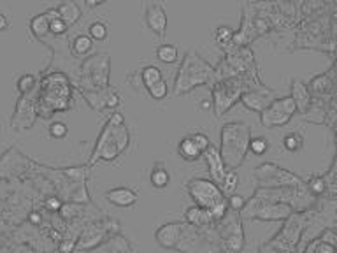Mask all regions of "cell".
Wrapping results in <instances>:
<instances>
[{
  "label": "cell",
  "instance_id": "6da1fadb",
  "mask_svg": "<svg viewBox=\"0 0 337 253\" xmlns=\"http://www.w3.org/2000/svg\"><path fill=\"white\" fill-rule=\"evenodd\" d=\"M248 134H250V128L244 123H230V125L223 128V132H221L223 148H221L220 157L225 166L234 169L243 162L248 141H250Z\"/></svg>",
  "mask_w": 337,
  "mask_h": 253
},
{
  "label": "cell",
  "instance_id": "7a4b0ae2",
  "mask_svg": "<svg viewBox=\"0 0 337 253\" xmlns=\"http://www.w3.org/2000/svg\"><path fill=\"white\" fill-rule=\"evenodd\" d=\"M188 192H190L191 199L197 203L199 208L206 210L211 215V218H221L225 216L227 204L221 195V192L216 188V185L207 179H194L188 185Z\"/></svg>",
  "mask_w": 337,
  "mask_h": 253
},
{
  "label": "cell",
  "instance_id": "3957f363",
  "mask_svg": "<svg viewBox=\"0 0 337 253\" xmlns=\"http://www.w3.org/2000/svg\"><path fill=\"white\" fill-rule=\"evenodd\" d=\"M295 109H297V104L294 102V97H284L281 100H276L262 111V123L265 127L284 125L292 118Z\"/></svg>",
  "mask_w": 337,
  "mask_h": 253
},
{
  "label": "cell",
  "instance_id": "277c9868",
  "mask_svg": "<svg viewBox=\"0 0 337 253\" xmlns=\"http://www.w3.org/2000/svg\"><path fill=\"white\" fill-rule=\"evenodd\" d=\"M146 23L157 35H164L167 28V14L164 7L158 4H151L146 9Z\"/></svg>",
  "mask_w": 337,
  "mask_h": 253
},
{
  "label": "cell",
  "instance_id": "5b68a950",
  "mask_svg": "<svg viewBox=\"0 0 337 253\" xmlns=\"http://www.w3.org/2000/svg\"><path fill=\"white\" fill-rule=\"evenodd\" d=\"M107 200L111 204L118 208H130L137 203V193L132 188H127V186H116V188H111L109 192L106 193Z\"/></svg>",
  "mask_w": 337,
  "mask_h": 253
},
{
  "label": "cell",
  "instance_id": "8992f818",
  "mask_svg": "<svg viewBox=\"0 0 337 253\" xmlns=\"http://www.w3.org/2000/svg\"><path fill=\"white\" fill-rule=\"evenodd\" d=\"M204 153H206L207 164H209V172H211V176H213V179L216 183H221L223 181V178H225V174H227V171H225V164H223V160H221V157L218 155V151L211 144Z\"/></svg>",
  "mask_w": 337,
  "mask_h": 253
},
{
  "label": "cell",
  "instance_id": "52a82bcc",
  "mask_svg": "<svg viewBox=\"0 0 337 253\" xmlns=\"http://www.w3.org/2000/svg\"><path fill=\"white\" fill-rule=\"evenodd\" d=\"M57 13H58V18L64 20L67 27L69 25H74L81 18V9H79V6L74 2V0H67V2L60 4L58 9H57Z\"/></svg>",
  "mask_w": 337,
  "mask_h": 253
},
{
  "label": "cell",
  "instance_id": "ba28073f",
  "mask_svg": "<svg viewBox=\"0 0 337 253\" xmlns=\"http://www.w3.org/2000/svg\"><path fill=\"white\" fill-rule=\"evenodd\" d=\"M177 151H179L181 159L186 160V162H195V160H199V159H201V155H202V149L199 148V146L195 144V142L191 141L188 135L179 142V148H177Z\"/></svg>",
  "mask_w": 337,
  "mask_h": 253
},
{
  "label": "cell",
  "instance_id": "9c48e42d",
  "mask_svg": "<svg viewBox=\"0 0 337 253\" xmlns=\"http://www.w3.org/2000/svg\"><path fill=\"white\" fill-rule=\"evenodd\" d=\"M177 232H179V223H169L165 225L164 229L158 230L157 237H158V243L162 246H172L174 244V237H177Z\"/></svg>",
  "mask_w": 337,
  "mask_h": 253
},
{
  "label": "cell",
  "instance_id": "30bf717a",
  "mask_svg": "<svg viewBox=\"0 0 337 253\" xmlns=\"http://www.w3.org/2000/svg\"><path fill=\"white\" fill-rule=\"evenodd\" d=\"M169 183H170L169 171L162 166V164H158V166L153 169V172H151V185H153L155 188H167Z\"/></svg>",
  "mask_w": 337,
  "mask_h": 253
},
{
  "label": "cell",
  "instance_id": "8fae6325",
  "mask_svg": "<svg viewBox=\"0 0 337 253\" xmlns=\"http://www.w3.org/2000/svg\"><path fill=\"white\" fill-rule=\"evenodd\" d=\"M91 47H93V41L90 39V35L79 34L74 37L72 41V51L77 55V57H83V55L90 53Z\"/></svg>",
  "mask_w": 337,
  "mask_h": 253
},
{
  "label": "cell",
  "instance_id": "7c38bea8",
  "mask_svg": "<svg viewBox=\"0 0 337 253\" xmlns=\"http://www.w3.org/2000/svg\"><path fill=\"white\" fill-rule=\"evenodd\" d=\"M283 146L286 151L295 153V151H301L304 148V139L299 132H288L286 135L283 137Z\"/></svg>",
  "mask_w": 337,
  "mask_h": 253
},
{
  "label": "cell",
  "instance_id": "4fadbf2b",
  "mask_svg": "<svg viewBox=\"0 0 337 253\" xmlns=\"http://www.w3.org/2000/svg\"><path fill=\"white\" fill-rule=\"evenodd\" d=\"M157 58L164 64H174L177 60V47L174 44H162L157 49Z\"/></svg>",
  "mask_w": 337,
  "mask_h": 253
},
{
  "label": "cell",
  "instance_id": "5bb4252c",
  "mask_svg": "<svg viewBox=\"0 0 337 253\" xmlns=\"http://www.w3.org/2000/svg\"><path fill=\"white\" fill-rule=\"evenodd\" d=\"M88 32H90V39L91 41H106L107 35H109V27H107L104 21H93V23L88 27Z\"/></svg>",
  "mask_w": 337,
  "mask_h": 253
},
{
  "label": "cell",
  "instance_id": "9a60e30c",
  "mask_svg": "<svg viewBox=\"0 0 337 253\" xmlns=\"http://www.w3.org/2000/svg\"><path fill=\"white\" fill-rule=\"evenodd\" d=\"M32 32L37 35V37H42L50 32V20H47L46 14H40V16H35L30 23Z\"/></svg>",
  "mask_w": 337,
  "mask_h": 253
},
{
  "label": "cell",
  "instance_id": "2e32d148",
  "mask_svg": "<svg viewBox=\"0 0 337 253\" xmlns=\"http://www.w3.org/2000/svg\"><path fill=\"white\" fill-rule=\"evenodd\" d=\"M140 78H142L144 86L150 88L151 84H155L157 81H160V79H162L160 67H155V65H148V67L142 71V76H140Z\"/></svg>",
  "mask_w": 337,
  "mask_h": 253
},
{
  "label": "cell",
  "instance_id": "e0dca14e",
  "mask_svg": "<svg viewBox=\"0 0 337 253\" xmlns=\"http://www.w3.org/2000/svg\"><path fill=\"white\" fill-rule=\"evenodd\" d=\"M148 91H150V95L155 98V100H162V98L167 97L169 93V84L165 81L164 78L160 79V81H157L155 84H151L150 88H148Z\"/></svg>",
  "mask_w": 337,
  "mask_h": 253
},
{
  "label": "cell",
  "instance_id": "ac0fdd59",
  "mask_svg": "<svg viewBox=\"0 0 337 253\" xmlns=\"http://www.w3.org/2000/svg\"><path fill=\"white\" fill-rule=\"evenodd\" d=\"M270 148V144H269V141L265 137H253V139H250V149L253 151V155H257V157H262L264 153H267V149Z\"/></svg>",
  "mask_w": 337,
  "mask_h": 253
},
{
  "label": "cell",
  "instance_id": "d6986e66",
  "mask_svg": "<svg viewBox=\"0 0 337 253\" xmlns=\"http://www.w3.org/2000/svg\"><path fill=\"white\" fill-rule=\"evenodd\" d=\"M211 218V215L202 208H190L186 211V220L191 223H206Z\"/></svg>",
  "mask_w": 337,
  "mask_h": 253
},
{
  "label": "cell",
  "instance_id": "ffe728a7",
  "mask_svg": "<svg viewBox=\"0 0 337 253\" xmlns=\"http://www.w3.org/2000/svg\"><path fill=\"white\" fill-rule=\"evenodd\" d=\"M237 183H239V176H237L234 171L227 172V174H225V178H223V181H221V186H223L225 193H230V195H232V193L235 192V188H237Z\"/></svg>",
  "mask_w": 337,
  "mask_h": 253
},
{
  "label": "cell",
  "instance_id": "44dd1931",
  "mask_svg": "<svg viewBox=\"0 0 337 253\" xmlns=\"http://www.w3.org/2000/svg\"><path fill=\"white\" fill-rule=\"evenodd\" d=\"M244 104L250 109H255V111H264V104H267V100H265L264 97H260V95L250 93L244 97Z\"/></svg>",
  "mask_w": 337,
  "mask_h": 253
},
{
  "label": "cell",
  "instance_id": "7402d4cb",
  "mask_svg": "<svg viewBox=\"0 0 337 253\" xmlns=\"http://www.w3.org/2000/svg\"><path fill=\"white\" fill-rule=\"evenodd\" d=\"M67 28H69V27L65 25V21L60 20L58 16L50 18V32H51V34L62 35V34H65V32H67Z\"/></svg>",
  "mask_w": 337,
  "mask_h": 253
},
{
  "label": "cell",
  "instance_id": "603a6c76",
  "mask_svg": "<svg viewBox=\"0 0 337 253\" xmlns=\"http://www.w3.org/2000/svg\"><path fill=\"white\" fill-rule=\"evenodd\" d=\"M67 132H69L67 125L62 122H55V123H51V127H50V135L53 139H64L65 135H67Z\"/></svg>",
  "mask_w": 337,
  "mask_h": 253
},
{
  "label": "cell",
  "instance_id": "cb8c5ba5",
  "mask_svg": "<svg viewBox=\"0 0 337 253\" xmlns=\"http://www.w3.org/2000/svg\"><path fill=\"white\" fill-rule=\"evenodd\" d=\"M188 137H190L191 141H194L195 144H197L199 148L202 149V153L206 151L207 148H209V137H207L206 134H202V132H191Z\"/></svg>",
  "mask_w": 337,
  "mask_h": 253
},
{
  "label": "cell",
  "instance_id": "d4e9b609",
  "mask_svg": "<svg viewBox=\"0 0 337 253\" xmlns=\"http://www.w3.org/2000/svg\"><path fill=\"white\" fill-rule=\"evenodd\" d=\"M35 84V78L32 74H25L21 76L20 79H18V90L21 91V93H27L28 90H32V86Z\"/></svg>",
  "mask_w": 337,
  "mask_h": 253
},
{
  "label": "cell",
  "instance_id": "484cf974",
  "mask_svg": "<svg viewBox=\"0 0 337 253\" xmlns=\"http://www.w3.org/2000/svg\"><path fill=\"white\" fill-rule=\"evenodd\" d=\"M234 37V32H232L230 27H220L216 30V41L218 42H225V41H230Z\"/></svg>",
  "mask_w": 337,
  "mask_h": 253
},
{
  "label": "cell",
  "instance_id": "4316f807",
  "mask_svg": "<svg viewBox=\"0 0 337 253\" xmlns=\"http://www.w3.org/2000/svg\"><path fill=\"white\" fill-rule=\"evenodd\" d=\"M309 186H311V190H313L314 193H321L325 190V181L321 178H314V179H311Z\"/></svg>",
  "mask_w": 337,
  "mask_h": 253
},
{
  "label": "cell",
  "instance_id": "83f0119b",
  "mask_svg": "<svg viewBox=\"0 0 337 253\" xmlns=\"http://www.w3.org/2000/svg\"><path fill=\"white\" fill-rule=\"evenodd\" d=\"M46 208L50 211H58L62 208V203L60 199H57V197H50V199L46 200Z\"/></svg>",
  "mask_w": 337,
  "mask_h": 253
},
{
  "label": "cell",
  "instance_id": "f1b7e54d",
  "mask_svg": "<svg viewBox=\"0 0 337 253\" xmlns=\"http://www.w3.org/2000/svg\"><path fill=\"white\" fill-rule=\"evenodd\" d=\"M230 204L234 210H240V208L244 206V199L240 195H232L230 197Z\"/></svg>",
  "mask_w": 337,
  "mask_h": 253
},
{
  "label": "cell",
  "instance_id": "f546056e",
  "mask_svg": "<svg viewBox=\"0 0 337 253\" xmlns=\"http://www.w3.org/2000/svg\"><path fill=\"white\" fill-rule=\"evenodd\" d=\"M7 28H9V20H7L6 14L0 13V32L7 30Z\"/></svg>",
  "mask_w": 337,
  "mask_h": 253
},
{
  "label": "cell",
  "instance_id": "4dcf8cb0",
  "mask_svg": "<svg viewBox=\"0 0 337 253\" xmlns=\"http://www.w3.org/2000/svg\"><path fill=\"white\" fill-rule=\"evenodd\" d=\"M107 0H86V6L90 7V9H95V7L102 6V4H106Z\"/></svg>",
  "mask_w": 337,
  "mask_h": 253
},
{
  "label": "cell",
  "instance_id": "1f68e13d",
  "mask_svg": "<svg viewBox=\"0 0 337 253\" xmlns=\"http://www.w3.org/2000/svg\"><path fill=\"white\" fill-rule=\"evenodd\" d=\"M60 210H64V213H62V215H64V216H70V215H74V208L65 206V208H60Z\"/></svg>",
  "mask_w": 337,
  "mask_h": 253
}]
</instances>
